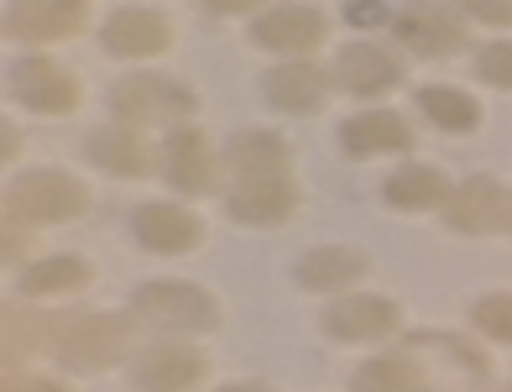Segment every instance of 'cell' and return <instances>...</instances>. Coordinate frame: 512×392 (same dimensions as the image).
Here are the masks:
<instances>
[{"mask_svg":"<svg viewBox=\"0 0 512 392\" xmlns=\"http://www.w3.org/2000/svg\"><path fill=\"white\" fill-rule=\"evenodd\" d=\"M0 392H68L63 382H53V377H27V372H6V387Z\"/></svg>","mask_w":512,"mask_h":392,"instance_id":"f546056e","label":"cell"},{"mask_svg":"<svg viewBox=\"0 0 512 392\" xmlns=\"http://www.w3.org/2000/svg\"><path fill=\"white\" fill-rule=\"evenodd\" d=\"M89 278H95V267L84 257H48L21 272V293L27 298H58V293H79Z\"/></svg>","mask_w":512,"mask_h":392,"instance_id":"603a6c76","label":"cell"},{"mask_svg":"<svg viewBox=\"0 0 512 392\" xmlns=\"http://www.w3.org/2000/svg\"><path fill=\"white\" fill-rule=\"evenodd\" d=\"M398 79H403V63L392 53H382V48H371V42H356V48L340 53V84L351 89V95H361V100L387 95Z\"/></svg>","mask_w":512,"mask_h":392,"instance_id":"d6986e66","label":"cell"},{"mask_svg":"<svg viewBox=\"0 0 512 392\" xmlns=\"http://www.w3.org/2000/svg\"><path fill=\"white\" fill-rule=\"evenodd\" d=\"M225 163L236 178H256V173H288V142L277 131H241L225 147Z\"/></svg>","mask_w":512,"mask_h":392,"instance_id":"7402d4cb","label":"cell"},{"mask_svg":"<svg viewBox=\"0 0 512 392\" xmlns=\"http://www.w3.org/2000/svg\"><path fill=\"white\" fill-rule=\"evenodd\" d=\"M136 314L162 330H215L220 304L194 283H147L136 293Z\"/></svg>","mask_w":512,"mask_h":392,"instance_id":"5b68a950","label":"cell"},{"mask_svg":"<svg viewBox=\"0 0 512 392\" xmlns=\"http://www.w3.org/2000/svg\"><path fill=\"white\" fill-rule=\"evenodd\" d=\"M382 194H387L392 210H434L450 189H445V173H434V168H403V173L387 178Z\"/></svg>","mask_w":512,"mask_h":392,"instance_id":"cb8c5ba5","label":"cell"},{"mask_svg":"<svg viewBox=\"0 0 512 392\" xmlns=\"http://www.w3.org/2000/svg\"><path fill=\"white\" fill-rule=\"evenodd\" d=\"M11 95L27 110H37V115H74L79 100H84V84L68 74L58 58L32 53V58H21L11 68Z\"/></svg>","mask_w":512,"mask_h":392,"instance_id":"277c9868","label":"cell"},{"mask_svg":"<svg viewBox=\"0 0 512 392\" xmlns=\"http://www.w3.org/2000/svg\"><path fill=\"white\" fill-rule=\"evenodd\" d=\"M392 32L403 37V48H413L418 58H450L465 48V27L460 16L445 6H403L392 16Z\"/></svg>","mask_w":512,"mask_h":392,"instance_id":"ba28073f","label":"cell"},{"mask_svg":"<svg viewBox=\"0 0 512 392\" xmlns=\"http://www.w3.org/2000/svg\"><path fill=\"white\" fill-rule=\"evenodd\" d=\"M476 68H481L486 84L512 89V42H492V48H481L476 53Z\"/></svg>","mask_w":512,"mask_h":392,"instance_id":"83f0119b","label":"cell"},{"mask_svg":"<svg viewBox=\"0 0 512 392\" xmlns=\"http://www.w3.org/2000/svg\"><path fill=\"white\" fill-rule=\"evenodd\" d=\"M351 16H356V21H382V16H387V11H382V6H356V11H351Z\"/></svg>","mask_w":512,"mask_h":392,"instance_id":"4dcf8cb0","label":"cell"},{"mask_svg":"<svg viewBox=\"0 0 512 392\" xmlns=\"http://www.w3.org/2000/svg\"><path fill=\"white\" fill-rule=\"evenodd\" d=\"M356 392H439V387L429 382V372L418 366V356L403 345V351L371 356L356 372Z\"/></svg>","mask_w":512,"mask_h":392,"instance_id":"ffe728a7","label":"cell"},{"mask_svg":"<svg viewBox=\"0 0 512 392\" xmlns=\"http://www.w3.org/2000/svg\"><path fill=\"white\" fill-rule=\"evenodd\" d=\"M418 105H424V115H429L434 126H445V131H476V126H481V105L465 95V89H455V84L424 89V95H418Z\"/></svg>","mask_w":512,"mask_h":392,"instance_id":"d4e9b609","label":"cell"},{"mask_svg":"<svg viewBox=\"0 0 512 392\" xmlns=\"http://www.w3.org/2000/svg\"><path fill=\"white\" fill-rule=\"evenodd\" d=\"M209 377V361L189 345H147L136 356V387L142 392H194Z\"/></svg>","mask_w":512,"mask_h":392,"instance_id":"30bf717a","label":"cell"},{"mask_svg":"<svg viewBox=\"0 0 512 392\" xmlns=\"http://www.w3.org/2000/svg\"><path fill=\"white\" fill-rule=\"evenodd\" d=\"M168 42H173V27L152 6H121L105 21V48L115 58H157L168 53Z\"/></svg>","mask_w":512,"mask_h":392,"instance_id":"9c48e42d","label":"cell"},{"mask_svg":"<svg viewBox=\"0 0 512 392\" xmlns=\"http://www.w3.org/2000/svg\"><path fill=\"white\" fill-rule=\"evenodd\" d=\"M89 21L84 0H16L6 11V27L27 42H63V37H79Z\"/></svg>","mask_w":512,"mask_h":392,"instance_id":"8fae6325","label":"cell"},{"mask_svg":"<svg viewBox=\"0 0 512 392\" xmlns=\"http://www.w3.org/2000/svg\"><path fill=\"white\" fill-rule=\"evenodd\" d=\"M89 210V189L74 173H27L6 189V220L11 225H63Z\"/></svg>","mask_w":512,"mask_h":392,"instance_id":"7a4b0ae2","label":"cell"},{"mask_svg":"<svg viewBox=\"0 0 512 392\" xmlns=\"http://www.w3.org/2000/svg\"><path fill=\"white\" fill-rule=\"evenodd\" d=\"M324 95H330V79H324V68H314L309 58L298 63H277L267 74V100L288 115H314L324 110Z\"/></svg>","mask_w":512,"mask_h":392,"instance_id":"2e32d148","label":"cell"},{"mask_svg":"<svg viewBox=\"0 0 512 392\" xmlns=\"http://www.w3.org/2000/svg\"><path fill=\"white\" fill-rule=\"evenodd\" d=\"M89 163H100L115 178H147L152 173V147L136 126H105L89 136Z\"/></svg>","mask_w":512,"mask_h":392,"instance_id":"e0dca14e","label":"cell"},{"mask_svg":"<svg viewBox=\"0 0 512 392\" xmlns=\"http://www.w3.org/2000/svg\"><path fill=\"white\" fill-rule=\"evenodd\" d=\"M136 345V325L126 314H58L48 319V351L74 372H110Z\"/></svg>","mask_w":512,"mask_h":392,"instance_id":"6da1fadb","label":"cell"},{"mask_svg":"<svg viewBox=\"0 0 512 392\" xmlns=\"http://www.w3.org/2000/svg\"><path fill=\"white\" fill-rule=\"evenodd\" d=\"M361 272H366V251L314 246V251H304V262H298V283L304 288H351Z\"/></svg>","mask_w":512,"mask_h":392,"instance_id":"44dd1931","label":"cell"},{"mask_svg":"<svg viewBox=\"0 0 512 392\" xmlns=\"http://www.w3.org/2000/svg\"><path fill=\"white\" fill-rule=\"evenodd\" d=\"M502 204L507 194L497 189V178H471L450 194V230L460 236H486V230H502Z\"/></svg>","mask_w":512,"mask_h":392,"instance_id":"ac0fdd59","label":"cell"},{"mask_svg":"<svg viewBox=\"0 0 512 392\" xmlns=\"http://www.w3.org/2000/svg\"><path fill=\"white\" fill-rule=\"evenodd\" d=\"M471 325H476L481 335H492V340L512 345V293H486V298H476Z\"/></svg>","mask_w":512,"mask_h":392,"instance_id":"4316f807","label":"cell"},{"mask_svg":"<svg viewBox=\"0 0 512 392\" xmlns=\"http://www.w3.org/2000/svg\"><path fill=\"white\" fill-rule=\"evenodd\" d=\"M502 230L512 236V194H507V204H502Z\"/></svg>","mask_w":512,"mask_h":392,"instance_id":"d6a6232c","label":"cell"},{"mask_svg":"<svg viewBox=\"0 0 512 392\" xmlns=\"http://www.w3.org/2000/svg\"><path fill=\"white\" fill-rule=\"evenodd\" d=\"M324 325H330L335 340H387L398 330V304L392 298H371V293H351L324 309Z\"/></svg>","mask_w":512,"mask_h":392,"instance_id":"4fadbf2b","label":"cell"},{"mask_svg":"<svg viewBox=\"0 0 512 392\" xmlns=\"http://www.w3.org/2000/svg\"><path fill=\"white\" fill-rule=\"evenodd\" d=\"M230 215L241 225H283L298 215V183L293 173H256L230 183Z\"/></svg>","mask_w":512,"mask_h":392,"instance_id":"52a82bcc","label":"cell"},{"mask_svg":"<svg viewBox=\"0 0 512 392\" xmlns=\"http://www.w3.org/2000/svg\"><path fill=\"white\" fill-rule=\"evenodd\" d=\"M42 345H48V319H37L32 309H6V361L16 366Z\"/></svg>","mask_w":512,"mask_h":392,"instance_id":"484cf974","label":"cell"},{"mask_svg":"<svg viewBox=\"0 0 512 392\" xmlns=\"http://www.w3.org/2000/svg\"><path fill=\"white\" fill-rule=\"evenodd\" d=\"M168 183L178 194H215V183H220V152L209 147V136L204 131H173L168 136Z\"/></svg>","mask_w":512,"mask_h":392,"instance_id":"7c38bea8","label":"cell"},{"mask_svg":"<svg viewBox=\"0 0 512 392\" xmlns=\"http://www.w3.org/2000/svg\"><path fill=\"white\" fill-rule=\"evenodd\" d=\"M340 147L351 157H387V152H408L413 147V131L403 115L392 110H366V115H351L340 126Z\"/></svg>","mask_w":512,"mask_h":392,"instance_id":"9a60e30c","label":"cell"},{"mask_svg":"<svg viewBox=\"0 0 512 392\" xmlns=\"http://www.w3.org/2000/svg\"><path fill=\"white\" fill-rule=\"evenodd\" d=\"M324 32H330V16L314 11V6H272V11L256 16V27H251L256 48H267V53L288 58V63L309 58L324 42Z\"/></svg>","mask_w":512,"mask_h":392,"instance_id":"8992f818","label":"cell"},{"mask_svg":"<svg viewBox=\"0 0 512 392\" xmlns=\"http://www.w3.org/2000/svg\"><path fill=\"white\" fill-rule=\"evenodd\" d=\"M465 11L476 21H492V27H512V0H471Z\"/></svg>","mask_w":512,"mask_h":392,"instance_id":"f1b7e54d","label":"cell"},{"mask_svg":"<svg viewBox=\"0 0 512 392\" xmlns=\"http://www.w3.org/2000/svg\"><path fill=\"white\" fill-rule=\"evenodd\" d=\"M225 392H262V387H225Z\"/></svg>","mask_w":512,"mask_h":392,"instance_id":"836d02e7","label":"cell"},{"mask_svg":"<svg viewBox=\"0 0 512 392\" xmlns=\"http://www.w3.org/2000/svg\"><path fill=\"white\" fill-rule=\"evenodd\" d=\"M136 241H142L147 251H157V257H183V251H194L204 241V225L178 210V204H147V210H136Z\"/></svg>","mask_w":512,"mask_h":392,"instance_id":"5bb4252c","label":"cell"},{"mask_svg":"<svg viewBox=\"0 0 512 392\" xmlns=\"http://www.w3.org/2000/svg\"><path fill=\"white\" fill-rule=\"evenodd\" d=\"M0 136H6V157H16V147H21V136H16L11 126H0Z\"/></svg>","mask_w":512,"mask_h":392,"instance_id":"1f68e13d","label":"cell"},{"mask_svg":"<svg viewBox=\"0 0 512 392\" xmlns=\"http://www.w3.org/2000/svg\"><path fill=\"white\" fill-rule=\"evenodd\" d=\"M115 115H121V126H152V121H178V115H189L199 100H194V89L183 84V79H168V74H131L115 84V95H110Z\"/></svg>","mask_w":512,"mask_h":392,"instance_id":"3957f363","label":"cell"}]
</instances>
